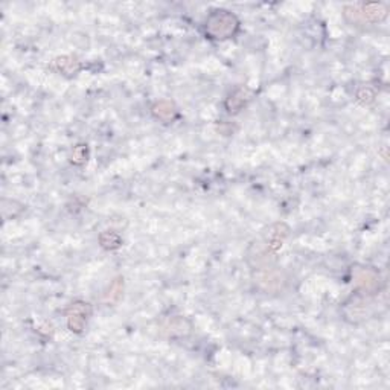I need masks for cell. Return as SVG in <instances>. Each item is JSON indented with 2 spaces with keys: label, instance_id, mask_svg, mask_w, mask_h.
I'll return each instance as SVG.
<instances>
[{
  "label": "cell",
  "instance_id": "7a4b0ae2",
  "mask_svg": "<svg viewBox=\"0 0 390 390\" xmlns=\"http://www.w3.org/2000/svg\"><path fill=\"white\" fill-rule=\"evenodd\" d=\"M387 16V8L381 4L350 5L344 8V19L350 23H378Z\"/></svg>",
  "mask_w": 390,
  "mask_h": 390
},
{
  "label": "cell",
  "instance_id": "5b68a950",
  "mask_svg": "<svg viewBox=\"0 0 390 390\" xmlns=\"http://www.w3.org/2000/svg\"><path fill=\"white\" fill-rule=\"evenodd\" d=\"M55 64L60 66V72L66 73V75H72V73H76L78 69H80V63H78L75 58L72 57H63V58H58L55 61Z\"/></svg>",
  "mask_w": 390,
  "mask_h": 390
},
{
  "label": "cell",
  "instance_id": "6da1fadb",
  "mask_svg": "<svg viewBox=\"0 0 390 390\" xmlns=\"http://www.w3.org/2000/svg\"><path fill=\"white\" fill-rule=\"evenodd\" d=\"M206 34L215 40H227L232 38L240 29V20L235 14L226 10H217L209 14L206 20Z\"/></svg>",
  "mask_w": 390,
  "mask_h": 390
},
{
  "label": "cell",
  "instance_id": "ba28073f",
  "mask_svg": "<svg viewBox=\"0 0 390 390\" xmlns=\"http://www.w3.org/2000/svg\"><path fill=\"white\" fill-rule=\"evenodd\" d=\"M87 160V148L84 145H80L73 149V155H72V162L75 163H84Z\"/></svg>",
  "mask_w": 390,
  "mask_h": 390
},
{
  "label": "cell",
  "instance_id": "277c9868",
  "mask_svg": "<svg viewBox=\"0 0 390 390\" xmlns=\"http://www.w3.org/2000/svg\"><path fill=\"white\" fill-rule=\"evenodd\" d=\"M249 98H246V90H238L237 93H233V98L230 96L229 101H227V111L229 113H235V111H240V108L243 105H246V101Z\"/></svg>",
  "mask_w": 390,
  "mask_h": 390
},
{
  "label": "cell",
  "instance_id": "3957f363",
  "mask_svg": "<svg viewBox=\"0 0 390 390\" xmlns=\"http://www.w3.org/2000/svg\"><path fill=\"white\" fill-rule=\"evenodd\" d=\"M90 305L86 302H75L69 308L67 313V325L70 331L73 332H81L87 323V319L90 316Z\"/></svg>",
  "mask_w": 390,
  "mask_h": 390
},
{
  "label": "cell",
  "instance_id": "52a82bcc",
  "mask_svg": "<svg viewBox=\"0 0 390 390\" xmlns=\"http://www.w3.org/2000/svg\"><path fill=\"white\" fill-rule=\"evenodd\" d=\"M105 235L108 237V241H101V246L104 249H108V250H113V249H118L121 246V238L118 233L114 232H105Z\"/></svg>",
  "mask_w": 390,
  "mask_h": 390
},
{
  "label": "cell",
  "instance_id": "8992f818",
  "mask_svg": "<svg viewBox=\"0 0 390 390\" xmlns=\"http://www.w3.org/2000/svg\"><path fill=\"white\" fill-rule=\"evenodd\" d=\"M152 113L162 121H169V119H172V114L175 113V110L171 102H166V108H163V102H160L157 105H154Z\"/></svg>",
  "mask_w": 390,
  "mask_h": 390
}]
</instances>
